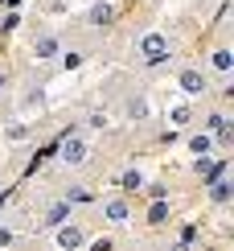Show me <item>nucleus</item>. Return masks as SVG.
<instances>
[{
  "instance_id": "4468645a",
  "label": "nucleus",
  "mask_w": 234,
  "mask_h": 251,
  "mask_svg": "<svg viewBox=\"0 0 234 251\" xmlns=\"http://www.w3.org/2000/svg\"><path fill=\"white\" fill-rule=\"evenodd\" d=\"M189 120H193V116H189V107H173V124H177V128H181V124H189Z\"/></svg>"
},
{
  "instance_id": "f257e3e1",
  "label": "nucleus",
  "mask_w": 234,
  "mask_h": 251,
  "mask_svg": "<svg viewBox=\"0 0 234 251\" xmlns=\"http://www.w3.org/2000/svg\"><path fill=\"white\" fill-rule=\"evenodd\" d=\"M140 54H144V62H164V54H168V37H161V33H148L144 41H140Z\"/></svg>"
},
{
  "instance_id": "6e6552de",
  "label": "nucleus",
  "mask_w": 234,
  "mask_h": 251,
  "mask_svg": "<svg viewBox=\"0 0 234 251\" xmlns=\"http://www.w3.org/2000/svg\"><path fill=\"white\" fill-rule=\"evenodd\" d=\"M58 54V37H41L37 41V58H54Z\"/></svg>"
},
{
  "instance_id": "39448f33",
  "label": "nucleus",
  "mask_w": 234,
  "mask_h": 251,
  "mask_svg": "<svg viewBox=\"0 0 234 251\" xmlns=\"http://www.w3.org/2000/svg\"><path fill=\"white\" fill-rule=\"evenodd\" d=\"M58 247H82V231H78V226H62V231H58Z\"/></svg>"
},
{
  "instance_id": "f03ea898",
  "label": "nucleus",
  "mask_w": 234,
  "mask_h": 251,
  "mask_svg": "<svg viewBox=\"0 0 234 251\" xmlns=\"http://www.w3.org/2000/svg\"><path fill=\"white\" fill-rule=\"evenodd\" d=\"M62 161H66V165H82V161H87V144H82L78 136H66V144H62Z\"/></svg>"
},
{
  "instance_id": "0eeeda50",
  "label": "nucleus",
  "mask_w": 234,
  "mask_h": 251,
  "mask_svg": "<svg viewBox=\"0 0 234 251\" xmlns=\"http://www.w3.org/2000/svg\"><path fill=\"white\" fill-rule=\"evenodd\" d=\"M210 185H214V190H210V194H214V202H226V198H230V181H226V177H214V181H210Z\"/></svg>"
},
{
  "instance_id": "ddd939ff",
  "label": "nucleus",
  "mask_w": 234,
  "mask_h": 251,
  "mask_svg": "<svg viewBox=\"0 0 234 251\" xmlns=\"http://www.w3.org/2000/svg\"><path fill=\"white\" fill-rule=\"evenodd\" d=\"M214 66L218 70H230V50H214Z\"/></svg>"
},
{
  "instance_id": "2eb2a0df",
  "label": "nucleus",
  "mask_w": 234,
  "mask_h": 251,
  "mask_svg": "<svg viewBox=\"0 0 234 251\" xmlns=\"http://www.w3.org/2000/svg\"><path fill=\"white\" fill-rule=\"evenodd\" d=\"M136 116H148V103H144V99H136V103H132V120H136Z\"/></svg>"
},
{
  "instance_id": "20e7f679",
  "label": "nucleus",
  "mask_w": 234,
  "mask_h": 251,
  "mask_svg": "<svg viewBox=\"0 0 234 251\" xmlns=\"http://www.w3.org/2000/svg\"><path fill=\"white\" fill-rule=\"evenodd\" d=\"M107 218H111L115 226H123L127 218H132V210H127V202H123V198H115V202H107Z\"/></svg>"
},
{
  "instance_id": "423d86ee",
  "label": "nucleus",
  "mask_w": 234,
  "mask_h": 251,
  "mask_svg": "<svg viewBox=\"0 0 234 251\" xmlns=\"http://www.w3.org/2000/svg\"><path fill=\"white\" fill-rule=\"evenodd\" d=\"M148 223H152V226L168 223V206H164V198H152V210H148Z\"/></svg>"
},
{
  "instance_id": "f3484780",
  "label": "nucleus",
  "mask_w": 234,
  "mask_h": 251,
  "mask_svg": "<svg viewBox=\"0 0 234 251\" xmlns=\"http://www.w3.org/2000/svg\"><path fill=\"white\" fill-rule=\"evenodd\" d=\"M0 87H4V70H0Z\"/></svg>"
},
{
  "instance_id": "1a4fd4ad",
  "label": "nucleus",
  "mask_w": 234,
  "mask_h": 251,
  "mask_svg": "<svg viewBox=\"0 0 234 251\" xmlns=\"http://www.w3.org/2000/svg\"><path fill=\"white\" fill-rule=\"evenodd\" d=\"M111 21V4H94L91 8V25H107Z\"/></svg>"
},
{
  "instance_id": "7ed1b4c3",
  "label": "nucleus",
  "mask_w": 234,
  "mask_h": 251,
  "mask_svg": "<svg viewBox=\"0 0 234 251\" xmlns=\"http://www.w3.org/2000/svg\"><path fill=\"white\" fill-rule=\"evenodd\" d=\"M181 91L185 95H206V78L197 70H181Z\"/></svg>"
},
{
  "instance_id": "dca6fc26",
  "label": "nucleus",
  "mask_w": 234,
  "mask_h": 251,
  "mask_svg": "<svg viewBox=\"0 0 234 251\" xmlns=\"http://www.w3.org/2000/svg\"><path fill=\"white\" fill-rule=\"evenodd\" d=\"M13 243V231H0V247H8Z\"/></svg>"
},
{
  "instance_id": "f8f14e48",
  "label": "nucleus",
  "mask_w": 234,
  "mask_h": 251,
  "mask_svg": "<svg viewBox=\"0 0 234 251\" xmlns=\"http://www.w3.org/2000/svg\"><path fill=\"white\" fill-rule=\"evenodd\" d=\"M66 214H70V206L62 202V206H54V210H49V218H46V223H49V226H58V223H66Z\"/></svg>"
},
{
  "instance_id": "9d476101",
  "label": "nucleus",
  "mask_w": 234,
  "mask_h": 251,
  "mask_svg": "<svg viewBox=\"0 0 234 251\" xmlns=\"http://www.w3.org/2000/svg\"><path fill=\"white\" fill-rule=\"evenodd\" d=\"M119 185H123V190H140V185H144V177L136 173V169H127V173L119 177Z\"/></svg>"
},
{
  "instance_id": "9b49d317",
  "label": "nucleus",
  "mask_w": 234,
  "mask_h": 251,
  "mask_svg": "<svg viewBox=\"0 0 234 251\" xmlns=\"http://www.w3.org/2000/svg\"><path fill=\"white\" fill-rule=\"evenodd\" d=\"M189 152H197V156H210V136H193V140H189Z\"/></svg>"
}]
</instances>
